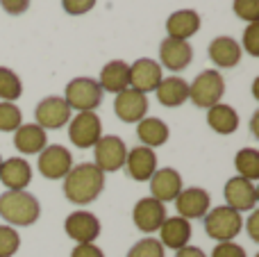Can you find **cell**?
Segmentation results:
<instances>
[{"mask_svg":"<svg viewBox=\"0 0 259 257\" xmlns=\"http://www.w3.org/2000/svg\"><path fill=\"white\" fill-rule=\"evenodd\" d=\"M105 173L96 164H77L64 178V196L73 205H89L103 194Z\"/></svg>","mask_w":259,"mask_h":257,"instance_id":"1","label":"cell"},{"mask_svg":"<svg viewBox=\"0 0 259 257\" xmlns=\"http://www.w3.org/2000/svg\"><path fill=\"white\" fill-rule=\"evenodd\" d=\"M0 217L9 226H34L41 217V205L30 191H5L0 196Z\"/></svg>","mask_w":259,"mask_h":257,"instance_id":"2","label":"cell"},{"mask_svg":"<svg viewBox=\"0 0 259 257\" xmlns=\"http://www.w3.org/2000/svg\"><path fill=\"white\" fill-rule=\"evenodd\" d=\"M205 232L209 239L214 241H232L234 237L241 232L243 228V219L239 212H234L228 205H221V207H214L205 214Z\"/></svg>","mask_w":259,"mask_h":257,"instance_id":"3","label":"cell"},{"mask_svg":"<svg viewBox=\"0 0 259 257\" xmlns=\"http://www.w3.org/2000/svg\"><path fill=\"white\" fill-rule=\"evenodd\" d=\"M225 94V80L219 71H202L189 84V100L200 109H209L221 103Z\"/></svg>","mask_w":259,"mask_h":257,"instance_id":"4","label":"cell"},{"mask_svg":"<svg viewBox=\"0 0 259 257\" xmlns=\"http://www.w3.org/2000/svg\"><path fill=\"white\" fill-rule=\"evenodd\" d=\"M103 94L98 80L94 77H75L66 84V91H64V100L66 105L77 112H96L100 103H103Z\"/></svg>","mask_w":259,"mask_h":257,"instance_id":"5","label":"cell"},{"mask_svg":"<svg viewBox=\"0 0 259 257\" xmlns=\"http://www.w3.org/2000/svg\"><path fill=\"white\" fill-rule=\"evenodd\" d=\"M100 137H103V121L96 112H77V116L68 121V139L77 148H94Z\"/></svg>","mask_w":259,"mask_h":257,"instance_id":"6","label":"cell"},{"mask_svg":"<svg viewBox=\"0 0 259 257\" xmlns=\"http://www.w3.org/2000/svg\"><path fill=\"white\" fill-rule=\"evenodd\" d=\"M125 155H127V146L121 137L114 135H105L98 139V144L94 146V157H96V166L103 173H114L121 171L125 164Z\"/></svg>","mask_w":259,"mask_h":257,"instance_id":"7","label":"cell"},{"mask_svg":"<svg viewBox=\"0 0 259 257\" xmlns=\"http://www.w3.org/2000/svg\"><path fill=\"white\" fill-rule=\"evenodd\" d=\"M225 203L228 207H232L234 212H252L257 207V200H259V191L255 187V182L246 180V178H230L225 182Z\"/></svg>","mask_w":259,"mask_h":257,"instance_id":"8","label":"cell"},{"mask_svg":"<svg viewBox=\"0 0 259 257\" xmlns=\"http://www.w3.org/2000/svg\"><path fill=\"white\" fill-rule=\"evenodd\" d=\"M71 168H73V155L64 146L59 144L46 146L39 153V173L44 178H48V180H64Z\"/></svg>","mask_w":259,"mask_h":257,"instance_id":"9","label":"cell"},{"mask_svg":"<svg viewBox=\"0 0 259 257\" xmlns=\"http://www.w3.org/2000/svg\"><path fill=\"white\" fill-rule=\"evenodd\" d=\"M36 125L44 130H59L71 121V107L66 105V100L59 96H48L44 98L34 109Z\"/></svg>","mask_w":259,"mask_h":257,"instance_id":"10","label":"cell"},{"mask_svg":"<svg viewBox=\"0 0 259 257\" xmlns=\"http://www.w3.org/2000/svg\"><path fill=\"white\" fill-rule=\"evenodd\" d=\"M64 230L75 244H94L100 235V221L96 214L80 209V212H73L66 217Z\"/></svg>","mask_w":259,"mask_h":257,"instance_id":"11","label":"cell"},{"mask_svg":"<svg viewBox=\"0 0 259 257\" xmlns=\"http://www.w3.org/2000/svg\"><path fill=\"white\" fill-rule=\"evenodd\" d=\"M114 112H116V116L121 118L123 123H139L141 118H146V114H148L146 94L132 89V87L123 89L121 94H116V98H114Z\"/></svg>","mask_w":259,"mask_h":257,"instance_id":"12","label":"cell"},{"mask_svg":"<svg viewBox=\"0 0 259 257\" xmlns=\"http://www.w3.org/2000/svg\"><path fill=\"white\" fill-rule=\"evenodd\" d=\"M132 219L139 230L146 232V235H152V232L159 230L161 223L166 221V207H164V203H159V200H155L152 196H148V198H141L134 205Z\"/></svg>","mask_w":259,"mask_h":257,"instance_id":"13","label":"cell"},{"mask_svg":"<svg viewBox=\"0 0 259 257\" xmlns=\"http://www.w3.org/2000/svg\"><path fill=\"white\" fill-rule=\"evenodd\" d=\"M175 207H178L180 217L187 219V221L189 219H205V214L211 207V198L200 187H189V189H182L178 194Z\"/></svg>","mask_w":259,"mask_h":257,"instance_id":"14","label":"cell"},{"mask_svg":"<svg viewBox=\"0 0 259 257\" xmlns=\"http://www.w3.org/2000/svg\"><path fill=\"white\" fill-rule=\"evenodd\" d=\"M125 171L132 180L137 182H148L152 178V173L157 171V155L152 148L146 146H137V148L127 150L125 155Z\"/></svg>","mask_w":259,"mask_h":257,"instance_id":"15","label":"cell"},{"mask_svg":"<svg viewBox=\"0 0 259 257\" xmlns=\"http://www.w3.org/2000/svg\"><path fill=\"white\" fill-rule=\"evenodd\" d=\"M161 66L157 62L148 57H141L130 66V87L141 94H148V91H155L161 82Z\"/></svg>","mask_w":259,"mask_h":257,"instance_id":"16","label":"cell"},{"mask_svg":"<svg viewBox=\"0 0 259 257\" xmlns=\"http://www.w3.org/2000/svg\"><path fill=\"white\" fill-rule=\"evenodd\" d=\"M193 59V48L189 41H178V39H170L166 36L159 46V62L164 64L168 71H182L191 64Z\"/></svg>","mask_w":259,"mask_h":257,"instance_id":"17","label":"cell"},{"mask_svg":"<svg viewBox=\"0 0 259 257\" xmlns=\"http://www.w3.org/2000/svg\"><path fill=\"white\" fill-rule=\"evenodd\" d=\"M182 191V176L175 168H157L150 178V194L159 203L175 200Z\"/></svg>","mask_w":259,"mask_h":257,"instance_id":"18","label":"cell"},{"mask_svg":"<svg viewBox=\"0 0 259 257\" xmlns=\"http://www.w3.org/2000/svg\"><path fill=\"white\" fill-rule=\"evenodd\" d=\"M0 182L7 187V191H25L32 182V166L23 157H9L0 166Z\"/></svg>","mask_w":259,"mask_h":257,"instance_id":"19","label":"cell"},{"mask_svg":"<svg viewBox=\"0 0 259 257\" xmlns=\"http://www.w3.org/2000/svg\"><path fill=\"white\" fill-rule=\"evenodd\" d=\"M157 232H159V244L164 246V248L180 250V248H184V246H189V239H191V223L182 217H168Z\"/></svg>","mask_w":259,"mask_h":257,"instance_id":"20","label":"cell"},{"mask_svg":"<svg viewBox=\"0 0 259 257\" xmlns=\"http://www.w3.org/2000/svg\"><path fill=\"white\" fill-rule=\"evenodd\" d=\"M198 30H200V14L193 9H180L166 18V32L170 39L189 41Z\"/></svg>","mask_w":259,"mask_h":257,"instance_id":"21","label":"cell"},{"mask_svg":"<svg viewBox=\"0 0 259 257\" xmlns=\"http://www.w3.org/2000/svg\"><path fill=\"white\" fill-rule=\"evenodd\" d=\"M14 146L23 155H39L48 146V135L36 123H21V127L14 132Z\"/></svg>","mask_w":259,"mask_h":257,"instance_id":"22","label":"cell"},{"mask_svg":"<svg viewBox=\"0 0 259 257\" xmlns=\"http://www.w3.org/2000/svg\"><path fill=\"white\" fill-rule=\"evenodd\" d=\"M209 59L221 68H234L241 62V46L232 36H216L209 44Z\"/></svg>","mask_w":259,"mask_h":257,"instance_id":"23","label":"cell"},{"mask_svg":"<svg viewBox=\"0 0 259 257\" xmlns=\"http://www.w3.org/2000/svg\"><path fill=\"white\" fill-rule=\"evenodd\" d=\"M100 89L109 91V94H121L123 89L130 87V64L123 59H114V62L105 64L100 71V80H98Z\"/></svg>","mask_w":259,"mask_h":257,"instance_id":"24","label":"cell"},{"mask_svg":"<svg viewBox=\"0 0 259 257\" xmlns=\"http://www.w3.org/2000/svg\"><path fill=\"white\" fill-rule=\"evenodd\" d=\"M155 94H157V100H159L164 107H180L182 103L189 100V84H187V80H182V77H178V75L161 77Z\"/></svg>","mask_w":259,"mask_h":257,"instance_id":"25","label":"cell"},{"mask_svg":"<svg viewBox=\"0 0 259 257\" xmlns=\"http://www.w3.org/2000/svg\"><path fill=\"white\" fill-rule=\"evenodd\" d=\"M168 125H166L161 118L157 116H146L137 123V137L141 139V144L146 148H157V146H164L168 141Z\"/></svg>","mask_w":259,"mask_h":257,"instance_id":"26","label":"cell"},{"mask_svg":"<svg viewBox=\"0 0 259 257\" xmlns=\"http://www.w3.org/2000/svg\"><path fill=\"white\" fill-rule=\"evenodd\" d=\"M207 125L216 132V135H232L239 127V114L234 107L225 103H219L214 107L207 109Z\"/></svg>","mask_w":259,"mask_h":257,"instance_id":"27","label":"cell"},{"mask_svg":"<svg viewBox=\"0 0 259 257\" xmlns=\"http://www.w3.org/2000/svg\"><path fill=\"white\" fill-rule=\"evenodd\" d=\"M234 168L239 171V178L250 182L259 180V153L255 148H241L234 157Z\"/></svg>","mask_w":259,"mask_h":257,"instance_id":"28","label":"cell"},{"mask_svg":"<svg viewBox=\"0 0 259 257\" xmlns=\"http://www.w3.org/2000/svg\"><path fill=\"white\" fill-rule=\"evenodd\" d=\"M23 94V82L12 68L0 66V100L3 103H14Z\"/></svg>","mask_w":259,"mask_h":257,"instance_id":"29","label":"cell"},{"mask_svg":"<svg viewBox=\"0 0 259 257\" xmlns=\"http://www.w3.org/2000/svg\"><path fill=\"white\" fill-rule=\"evenodd\" d=\"M23 123L21 109L14 103H3L0 100V132H16Z\"/></svg>","mask_w":259,"mask_h":257,"instance_id":"30","label":"cell"},{"mask_svg":"<svg viewBox=\"0 0 259 257\" xmlns=\"http://www.w3.org/2000/svg\"><path fill=\"white\" fill-rule=\"evenodd\" d=\"M127 257H164V246L159 244V239L146 237L127 250Z\"/></svg>","mask_w":259,"mask_h":257,"instance_id":"31","label":"cell"},{"mask_svg":"<svg viewBox=\"0 0 259 257\" xmlns=\"http://www.w3.org/2000/svg\"><path fill=\"white\" fill-rule=\"evenodd\" d=\"M21 246V237L12 226H0V257H14Z\"/></svg>","mask_w":259,"mask_h":257,"instance_id":"32","label":"cell"},{"mask_svg":"<svg viewBox=\"0 0 259 257\" xmlns=\"http://www.w3.org/2000/svg\"><path fill=\"white\" fill-rule=\"evenodd\" d=\"M234 14L246 23H259V0H234Z\"/></svg>","mask_w":259,"mask_h":257,"instance_id":"33","label":"cell"},{"mask_svg":"<svg viewBox=\"0 0 259 257\" xmlns=\"http://www.w3.org/2000/svg\"><path fill=\"white\" fill-rule=\"evenodd\" d=\"M250 57H259V23H248L243 32V44H239Z\"/></svg>","mask_w":259,"mask_h":257,"instance_id":"34","label":"cell"},{"mask_svg":"<svg viewBox=\"0 0 259 257\" xmlns=\"http://www.w3.org/2000/svg\"><path fill=\"white\" fill-rule=\"evenodd\" d=\"M211 257H248L243 246L234 244V241H221L216 244V248L211 250Z\"/></svg>","mask_w":259,"mask_h":257,"instance_id":"35","label":"cell"},{"mask_svg":"<svg viewBox=\"0 0 259 257\" xmlns=\"http://www.w3.org/2000/svg\"><path fill=\"white\" fill-rule=\"evenodd\" d=\"M62 7L71 16H82L96 7V0H62Z\"/></svg>","mask_w":259,"mask_h":257,"instance_id":"36","label":"cell"},{"mask_svg":"<svg viewBox=\"0 0 259 257\" xmlns=\"http://www.w3.org/2000/svg\"><path fill=\"white\" fill-rule=\"evenodd\" d=\"M71 257H105V253L96 244H77L71 250Z\"/></svg>","mask_w":259,"mask_h":257,"instance_id":"37","label":"cell"},{"mask_svg":"<svg viewBox=\"0 0 259 257\" xmlns=\"http://www.w3.org/2000/svg\"><path fill=\"white\" fill-rule=\"evenodd\" d=\"M3 9L12 16H18V14H25L27 7H30V0H0Z\"/></svg>","mask_w":259,"mask_h":257,"instance_id":"38","label":"cell"},{"mask_svg":"<svg viewBox=\"0 0 259 257\" xmlns=\"http://www.w3.org/2000/svg\"><path fill=\"white\" fill-rule=\"evenodd\" d=\"M246 228H248V235H250V239L252 241H259V212H257V209H252V214H250V219H248Z\"/></svg>","mask_w":259,"mask_h":257,"instance_id":"39","label":"cell"},{"mask_svg":"<svg viewBox=\"0 0 259 257\" xmlns=\"http://www.w3.org/2000/svg\"><path fill=\"white\" fill-rule=\"evenodd\" d=\"M175 257H207V255L202 253L198 246H184V248H180L178 253H175Z\"/></svg>","mask_w":259,"mask_h":257,"instance_id":"40","label":"cell"},{"mask_svg":"<svg viewBox=\"0 0 259 257\" xmlns=\"http://www.w3.org/2000/svg\"><path fill=\"white\" fill-rule=\"evenodd\" d=\"M0 166H3V157H0Z\"/></svg>","mask_w":259,"mask_h":257,"instance_id":"41","label":"cell"}]
</instances>
